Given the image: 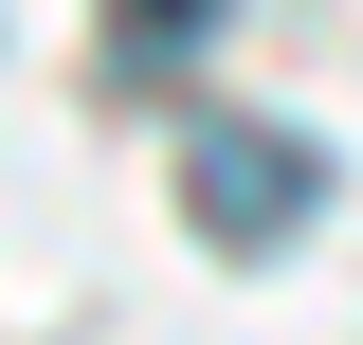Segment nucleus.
I'll list each match as a JSON object with an SVG mask.
<instances>
[{
	"label": "nucleus",
	"mask_w": 363,
	"mask_h": 345,
	"mask_svg": "<svg viewBox=\"0 0 363 345\" xmlns=\"http://www.w3.org/2000/svg\"><path fill=\"white\" fill-rule=\"evenodd\" d=\"M182 218H200L218 255H272V236L327 218V146L255 128V109H200V128H182Z\"/></svg>",
	"instance_id": "nucleus-1"
},
{
	"label": "nucleus",
	"mask_w": 363,
	"mask_h": 345,
	"mask_svg": "<svg viewBox=\"0 0 363 345\" xmlns=\"http://www.w3.org/2000/svg\"><path fill=\"white\" fill-rule=\"evenodd\" d=\"M109 18H128L145 55H200V37H218V0H109Z\"/></svg>",
	"instance_id": "nucleus-2"
}]
</instances>
